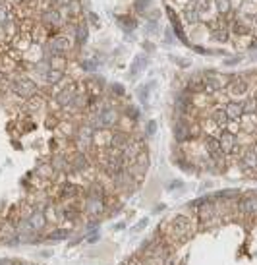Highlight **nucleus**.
<instances>
[{"mask_svg":"<svg viewBox=\"0 0 257 265\" xmlns=\"http://www.w3.org/2000/svg\"><path fill=\"white\" fill-rule=\"evenodd\" d=\"M83 209H85V213H87L91 219H99V215H101L103 211H107V203H105V199H97V198H85Z\"/></svg>","mask_w":257,"mask_h":265,"instance_id":"9","label":"nucleus"},{"mask_svg":"<svg viewBox=\"0 0 257 265\" xmlns=\"http://www.w3.org/2000/svg\"><path fill=\"white\" fill-rule=\"evenodd\" d=\"M87 39H89V27H87V23H85V21H78V23H76L74 41H76L78 45H85Z\"/></svg>","mask_w":257,"mask_h":265,"instance_id":"23","label":"nucleus"},{"mask_svg":"<svg viewBox=\"0 0 257 265\" xmlns=\"http://www.w3.org/2000/svg\"><path fill=\"white\" fill-rule=\"evenodd\" d=\"M43 58H54V56H64L72 50V39L64 33H56V35H50L43 45Z\"/></svg>","mask_w":257,"mask_h":265,"instance_id":"1","label":"nucleus"},{"mask_svg":"<svg viewBox=\"0 0 257 265\" xmlns=\"http://www.w3.org/2000/svg\"><path fill=\"white\" fill-rule=\"evenodd\" d=\"M122 265H139V262L137 260H128V262H124Z\"/></svg>","mask_w":257,"mask_h":265,"instance_id":"49","label":"nucleus"},{"mask_svg":"<svg viewBox=\"0 0 257 265\" xmlns=\"http://www.w3.org/2000/svg\"><path fill=\"white\" fill-rule=\"evenodd\" d=\"M172 29H174V33L178 35V39H180V41H184L186 45H190V43H188V37H186V35H184V31H182V25H180V21H178V23H174V25H172Z\"/></svg>","mask_w":257,"mask_h":265,"instance_id":"38","label":"nucleus"},{"mask_svg":"<svg viewBox=\"0 0 257 265\" xmlns=\"http://www.w3.org/2000/svg\"><path fill=\"white\" fill-rule=\"evenodd\" d=\"M225 87H226V91H228L234 99H240V97H244V95L250 91V85H248V82H246L244 78H232Z\"/></svg>","mask_w":257,"mask_h":265,"instance_id":"8","label":"nucleus"},{"mask_svg":"<svg viewBox=\"0 0 257 265\" xmlns=\"http://www.w3.org/2000/svg\"><path fill=\"white\" fill-rule=\"evenodd\" d=\"M219 141H221V149H223L225 155H236L242 149L236 133L228 132V130H223V132L219 133Z\"/></svg>","mask_w":257,"mask_h":265,"instance_id":"7","label":"nucleus"},{"mask_svg":"<svg viewBox=\"0 0 257 265\" xmlns=\"http://www.w3.org/2000/svg\"><path fill=\"white\" fill-rule=\"evenodd\" d=\"M236 62H240V56H236V58H230V60H226V64H228V66H232V64H236Z\"/></svg>","mask_w":257,"mask_h":265,"instance_id":"48","label":"nucleus"},{"mask_svg":"<svg viewBox=\"0 0 257 265\" xmlns=\"http://www.w3.org/2000/svg\"><path fill=\"white\" fill-rule=\"evenodd\" d=\"M39 21H41V27L48 29V31H56L60 27H64V19L60 16V10L56 6H48V8H43L41 14H39Z\"/></svg>","mask_w":257,"mask_h":265,"instance_id":"4","label":"nucleus"},{"mask_svg":"<svg viewBox=\"0 0 257 265\" xmlns=\"http://www.w3.org/2000/svg\"><path fill=\"white\" fill-rule=\"evenodd\" d=\"M240 128H244L246 133H254L257 130V115H244L240 118Z\"/></svg>","mask_w":257,"mask_h":265,"instance_id":"26","label":"nucleus"},{"mask_svg":"<svg viewBox=\"0 0 257 265\" xmlns=\"http://www.w3.org/2000/svg\"><path fill=\"white\" fill-rule=\"evenodd\" d=\"M145 66H147V56H135L133 62H131V66H129V76H131V78H137V74H139L141 68H145Z\"/></svg>","mask_w":257,"mask_h":265,"instance_id":"29","label":"nucleus"},{"mask_svg":"<svg viewBox=\"0 0 257 265\" xmlns=\"http://www.w3.org/2000/svg\"><path fill=\"white\" fill-rule=\"evenodd\" d=\"M215 8L221 16H226L232 10V0H215Z\"/></svg>","mask_w":257,"mask_h":265,"instance_id":"31","label":"nucleus"},{"mask_svg":"<svg viewBox=\"0 0 257 265\" xmlns=\"http://www.w3.org/2000/svg\"><path fill=\"white\" fill-rule=\"evenodd\" d=\"M250 47H252V49H257V39L254 41V43H252V45H250Z\"/></svg>","mask_w":257,"mask_h":265,"instance_id":"51","label":"nucleus"},{"mask_svg":"<svg viewBox=\"0 0 257 265\" xmlns=\"http://www.w3.org/2000/svg\"><path fill=\"white\" fill-rule=\"evenodd\" d=\"M107 192H105V186L99 182V180H91L89 186L85 188V198H97V199H105Z\"/></svg>","mask_w":257,"mask_h":265,"instance_id":"19","label":"nucleus"},{"mask_svg":"<svg viewBox=\"0 0 257 265\" xmlns=\"http://www.w3.org/2000/svg\"><path fill=\"white\" fill-rule=\"evenodd\" d=\"M184 19H186V23H188V25H195V23L199 21V16H197V4H195V0H192V2H188V4H186V10H184Z\"/></svg>","mask_w":257,"mask_h":265,"instance_id":"22","label":"nucleus"},{"mask_svg":"<svg viewBox=\"0 0 257 265\" xmlns=\"http://www.w3.org/2000/svg\"><path fill=\"white\" fill-rule=\"evenodd\" d=\"M45 107V99L37 93V95H33V97H29L27 99V103H25V109H27V113H37V111H41Z\"/></svg>","mask_w":257,"mask_h":265,"instance_id":"27","label":"nucleus"},{"mask_svg":"<svg viewBox=\"0 0 257 265\" xmlns=\"http://www.w3.org/2000/svg\"><path fill=\"white\" fill-rule=\"evenodd\" d=\"M186 91H188V93H192V95H201V93H205L203 76H199V74L192 76V78L188 80V83H186Z\"/></svg>","mask_w":257,"mask_h":265,"instance_id":"17","label":"nucleus"},{"mask_svg":"<svg viewBox=\"0 0 257 265\" xmlns=\"http://www.w3.org/2000/svg\"><path fill=\"white\" fill-rule=\"evenodd\" d=\"M195 225H193V221L190 219V217H186V215H176L174 219H172V223H170V231H168V238L172 240V242H176V240H186V238H190L192 234H193V229Z\"/></svg>","mask_w":257,"mask_h":265,"instance_id":"2","label":"nucleus"},{"mask_svg":"<svg viewBox=\"0 0 257 265\" xmlns=\"http://www.w3.org/2000/svg\"><path fill=\"white\" fill-rule=\"evenodd\" d=\"M35 172H37V176H39L41 180H52V178L56 176V172H54V168H52L50 163H39V165L35 166Z\"/></svg>","mask_w":257,"mask_h":265,"instance_id":"24","label":"nucleus"},{"mask_svg":"<svg viewBox=\"0 0 257 265\" xmlns=\"http://www.w3.org/2000/svg\"><path fill=\"white\" fill-rule=\"evenodd\" d=\"M70 236V229H66V227H60V229H54V231H50L45 238L47 240H50V242H60V240H66Z\"/></svg>","mask_w":257,"mask_h":265,"instance_id":"28","label":"nucleus"},{"mask_svg":"<svg viewBox=\"0 0 257 265\" xmlns=\"http://www.w3.org/2000/svg\"><path fill=\"white\" fill-rule=\"evenodd\" d=\"M215 6H213V2L211 0H201L199 4H197V16H199V21L201 19H211L213 17V14H215Z\"/></svg>","mask_w":257,"mask_h":265,"instance_id":"20","label":"nucleus"},{"mask_svg":"<svg viewBox=\"0 0 257 265\" xmlns=\"http://www.w3.org/2000/svg\"><path fill=\"white\" fill-rule=\"evenodd\" d=\"M78 132V128L72 124V122H68V120H60L58 122V126H56V133L60 135V137H68V139H74V135Z\"/></svg>","mask_w":257,"mask_h":265,"instance_id":"21","label":"nucleus"},{"mask_svg":"<svg viewBox=\"0 0 257 265\" xmlns=\"http://www.w3.org/2000/svg\"><path fill=\"white\" fill-rule=\"evenodd\" d=\"M149 4H151V0H133V8L137 10V12H147V8H149Z\"/></svg>","mask_w":257,"mask_h":265,"instance_id":"36","label":"nucleus"},{"mask_svg":"<svg viewBox=\"0 0 257 265\" xmlns=\"http://www.w3.org/2000/svg\"><path fill=\"white\" fill-rule=\"evenodd\" d=\"M147 31H149V33H155V31H157V21L149 19V27H147Z\"/></svg>","mask_w":257,"mask_h":265,"instance_id":"45","label":"nucleus"},{"mask_svg":"<svg viewBox=\"0 0 257 265\" xmlns=\"http://www.w3.org/2000/svg\"><path fill=\"white\" fill-rule=\"evenodd\" d=\"M93 137H95V130L85 122L83 126L78 128V132L74 135V143H76V149L78 151H87L93 147Z\"/></svg>","mask_w":257,"mask_h":265,"instance_id":"5","label":"nucleus"},{"mask_svg":"<svg viewBox=\"0 0 257 265\" xmlns=\"http://www.w3.org/2000/svg\"><path fill=\"white\" fill-rule=\"evenodd\" d=\"M242 103H244V115H256L257 113V99L256 97H250V99L242 101Z\"/></svg>","mask_w":257,"mask_h":265,"instance_id":"33","label":"nucleus"},{"mask_svg":"<svg viewBox=\"0 0 257 265\" xmlns=\"http://www.w3.org/2000/svg\"><path fill=\"white\" fill-rule=\"evenodd\" d=\"M124 227H126V225H124V223H118V225H116V227H114V231H124Z\"/></svg>","mask_w":257,"mask_h":265,"instance_id":"50","label":"nucleus"},{"mask_svg":"<svg viewBox=\"0 0 257 265\" xmlns=\"http://www.w3.org/2000/svg\"><path fill=\"white\" fill-rule=\"evenodd\" d=\"M182 186H184L182 182H170V184H168V190H174V188H182Z\"/></svg>","mask_w":257,"mask_h":265,"instance_id":"47","label":"nucleus"},{"mask_svg":"<svg viewBox=\"0 0 257 265\" xmlns=\"http://www.w3.org/2000/svg\"><path fill=\"white\" fill-rule=\"evenodd\" d=\"M213 39L217 41V43H226L228 41V29L226 27H217V29H213Z\"/></svg>","mask_w":257,"mask_h":265,"instance_id":"32","label":"nucleus"},{"mask_svg":"<svg viewBox=\"0 0 257 265\" xmlns=\"http://www.w3.org/2000/svg\"><path fill=\"white\" fill-rule=\"evenodd\" d=\"M0 265H21V264L14 262V260H0Z\"/></svg>","mask_w":257,"mask_h":265,"instance_id":"46","label":"nucleus"},{"mask_svg":"<svg viewBox=\"0 0 257 265\" xmlns=\"http://www.w3.org/2000/svg\"><path fill=\"white\" fill-rule=\"evenodd\" d=\"M211 122H213L217 128H221V130H226V124H228L230 120H228V116H226L225 109H217V111L213 113V116H211Z\"/></svg>","mask_w":257,"mask_h":265,"instance_id":"25","label":"nucleus"},{"mask_svg":"<svg viewBox=\"0 0 257 265\" xmlns=\"http://www.w3.org/2000/svg\"><path fill=\"white\" fill-rule=\"evenodd\" d=\"M64 78H66V72H64V70L50 68V70H48L41 80H43V83H47V85H58V83L64 82Z\"/></svg>","mask_w":257,"mask_h":265,"instance_id":"18","label":"nucleus"},{"mask_svg":"<svg viewBox=\"0 0 257 265\" xmlns=\"http://www.w3.org/2000/svg\"><path fill=\"white\" fill-rule=\"evenodd\" d=\"M155 132H157V122H155V120H149V122L145 124V135H153Z\"/></svg>","mask_w":257,"mask_h":265,"instance_id":"42","label":"nucleus"},{"mask_svg":"<svg viewBox=\"0 0 257 265\" xmlns=\"http://www.w3.org/2000/svg\"><path fill=\"white\" fill-rule=\"evenodd\" d=\"M118 21H122L124 25V29H135V21L133 19H129V17H122V16H118Z\"/></svg>","mask_w":257,"mask_h":265,"instance_id":"40","label":"nucleus"},{"mask_svg":"<svg viewBox=\"0 0 257 265\" xmlns=\"http://www.w3.org/2000/svg\"><path fill=\"white\" fill-rule=\"evenodd\" d=\"M89 168V159L83 151H76L70 157V172H85Z\"/></svg>","mask_w":257,"mask_h":265,"instance_id":"11","label":"nucleus"},{"mask_svg":"<svg viewBox=\"0 0 257 265\" xmlns=\"http://www.w3.org/2000/svg\"><path fill=\"white\" fill-rule=\"evenodd\" d=\"M50 165L54 168V172H70V157L66 153H54L50 159Z\"/></svg>","mask_w":257,"mask_h":265,"instance_id":"13","label":"nucleus"},{"mask_svg":"<svg viewBox=\"0 0 257 265\" xmlns=\"http://www.w3.org/2000/svg\"><path fill=\"white\" fill-rule=\"evenodd\" d=\"M10 91L14 95H17L19 99H29V97H33V95L39 93V85L29 76H16V78H12Z\"/></svg>","mask_w":257,"mask_h":265,"instance_id":"3","label":"nucleus"},{"mask_svg":"<svg viewBox=\"0 0 257 265\" xmlns=\"http://www.w3.org/2000/svg\"><path fill=\"white\" fill-rule=\"evenodd\" d=\"M21 265H31V264H21Z\"/></svg>","mask_w":257,"mask_h":265,"instance_id":"54","label":"nucleus"},{"mask_svg":"<svg viewBox=\"0 0 257 265\" xmlns=\"http://www.w3.org/2000/svg\"><path fill=\"white\" fill-rule=\"evenodd\" d=\"M238 209L244 213V215H256L257 213V196L256 194H250L246 198H242L238 201Z\"/></svg>","mask_w":257,"mask_h":265,"instance_id":"15","label":"nucleus"},{"mask_svg":"<svg viewBox=\"0 0 257 265\" xmlns=\"http://www.w3.org/2000/svg\"><path fill=\"white\" fill-rule=\"evenodd\" d=\"M147 225H149V221H147V219H141V221H137V225L131 229V232H133V234H137V232H141V231H143Z\"/></svg>","mask_w":257,"mask_h":265,"instance_id":"41","label":"nucleus"},{"mask_svg":"<svg viewBox=\"0 0 257 265\" xmlns=\"http://www.w3.org/2000/svg\"><path fill=\"white\" fill-rule=\"evenodd\" d=\"M58 85H60V83H58ZM76 93H78V85L68 80V83H66L64 87H60V91L54 95V103H56L62 111H68L70 105H72V101H74V97H76Z\"/></svg>","mask_w":257,"mask_h":265,"instance_id":"6","label":"nucleus"},{"mask_svg":"<svg viewBox=\"0 0 257 265\" xmlns=\"http://www.w3.org/2000/svg\"><path fill=\"white\" fill-rule=\"evenodd\" d=\"M10 17H14L10 4H8L6 0H0V25H4V23L10 19Z\"/></svg>","mask_w":257,"mask_h":265,"instance_id":"30","label":"nucleus"},{"mask_svg":"<svg viewBox=\"0 0 257 265\" xmlns=\"http://www.w3.org/2000/svg\"><path fill=\"white\" fill-rule=\"evenodd\" d=\"M87 17H89V21H91V23H93L95 27H99V25H101V21H99V17H97V16H95L93 12H89V14H87Z\"/></svg>","mask_w":257,"mask_h":265,"instance_id":"43","label":"nucleus"},{"mask_svg":"<svg viewBox=\"0 0 257 265\" xmlns=\"http://www.w3.org/2000/svg\"><path fill=\"white\" fill-rule=\"evenodd\" d=\"M111 91H112V95H118V97H124V95H126V89H124L120 83H112V85H111Z\"/></svg>","mask_w":257,"mask_h":265,"instance_id":"39","label":"nucleus"},{"mask_svg":"<svg viewBox=\"0 0 257 265\" xmlns=\"http://www.w3.org/2000/svg\"><path fill=\"white\" fill-rule=\"evenodd\" d=\"M149 91H151V85H141V87L137 89V97H139L141 103H147V101H149Z\"/></svg>","mask_w":257,"mask_h":265,"instance_id":"35","label":"nucleus"},{"mask_svg":"<svg viewBox=\"0 0 257 265\" xmlns=\"http://www.w3.org/2000/svg\"><path fill=\"white\" fill-rule=\"evenodd\" d=\"M254 19H256V25H257V12H256V16H254Z\"/></svg>","mask_w":257,"mask_h":265,"instance_id":"53","label":"nucleus"},{"mask_svg":"<svg viewBox=\"0 0 257 265\" xmlns=\"http://www.w3.org/2000/svg\"><path fill=\"white\" fill-rule=\"evenodd\" d=\"M124 113H126V116H128V118H131V120H133V122H135V120H137V118H139V111H137V109H135V107H133V105H128V107H126V111H124Z\"/></svg>","mask_w":257,"mask_h":265,"instance_id":"37","label":"nucleus"},{"mask_svg":"<svg viewBox=\"0 0 257 265\" xmlns=\"http://www.w3.org/2000/svg\"><path fill=\"white\" fill-rule=\"evenodd\" d=\"M174 137H176L178 143H184V141L192 139V128H190V124H188L184 118H180V120L174 124Z\"/></svg>","mask_w":257,"mask_h":265,"instance_id":"14","label":"nucleus"},{"mask_svg":"<svg viewBox=\"0 0 257 265\" xmlns=\"http://www.w3.org/2000/svg\"><path fill=\"white\" fill-rule=\"evenodd\" d=\"M232 31H234L236 35H248V33H250V29H248V27H246L242 21H238V19H236V21H232Z\"/></svg>","mask_w":257,"mask_h":265,"instance_id":"34","label":"nucleus"},{"mask_svg":"<svg viewBox=\"0 0 257 265\" xmlns=\"http://www.w3.org/2000/svg\"><path fill=\"white\" fill-rule=\"evenodd\" d=\"M225 113L230 122H240V118L244 116V103L242 101H228L225 107Z\"/></svg>","mask_w":257,"mask_h":265,"instance_id":"12","label":"nucleus"},{"mask_svg":"<svg viewBox=\"0 0 257 265\" xmlns=\"http://www.w3.org/2000/svg\"><path fill=\"white\" fill-rule=\"evenodd\" d=\"M99 238H101V234H99V232H93L91 236H87V242H89V244H95Z\"/></svg>","mask_w":257,"mask_h":265,"instance_id":"44","label":"nucleus"},{"mask_svg":"<svg viewBox=\"0 0 257 265\" xmlns=\"http://www.w3.org/2000/svg\"><path fill=\"white\" fill-rule=\"evenodd\" d=\"M27 221L31 223V227L39 232V231H43L47 225H48V221H47V217H45V213H43V209H33L31 213H29V217H27Z\"/></svg>","mask_w":257,"mask_h":265,"instance_id":"16","label":"nucleus"},{"mask_svg":"<svg viewBox=\"0 0 257 265\" xmlns=\"http://www.w3.org/2000/svg\"><path fill=\"white\" fill-rule=\"evenodd\" d=\"M242 170L248 174H257V151L254 147H246L242 153Z\"/></svg>","mask_w":257,"mask_h":265,"instance_id":"10","label":"nucleus"},{"mask_svg":"<svg viewBox=\"0 0 257 265\" xmlns=\"http://www.w3.org/2000/svg\"><path fill=\"white\" fill-rule=\"evenodd\" d=\"M14 2H17V4H19V2H27V0H14Z\"/></svg>","mask_w":257,"mask_h":265,"instance_id":"52","label":"nucleus"}]
</instances>
